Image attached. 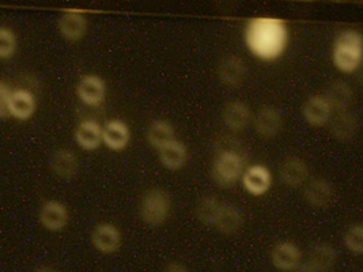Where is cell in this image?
<instances>
[{
	"instance_id": "obj_1",
	"label": "cell",
	"mask_w": 363,
	"mask_h": 272,
	"mask_svg": "<svg viewBox=\"0 0 363 272\" xmlns=\"http://www.w3.org/2000/svg\"><path fill=\"white\" fill-rule=\"evenodd\" d=\"M244 40L252 56L262 62H275L289 47V26L279 18H252L245 26Z\"/></svg>"
},
{
	"instance_id": "obj_2",
	"label": "cell",
	"mask_w": 363,
	"mask_h": 272,
	"mask_svg": "<svg viewBox=\"0 0 363 272\" xmlns=\"http://www.w3.org/2000/svg\"><path fill=\"white\" fill-rule=\"evenodd\" d=\"M362 60V34L354 29L337 34L332 48V62L335 67L343 74H354L361 67Z\"/></svg>"
},
{
	"instance_id": "obj_3",
	"label": "cell",
	"mask_w": 363,
	"mask_h": 272,
	"mask_svg": "<svg viewBox=\"0 0 363 272\" xmlns=\"http://www.w3.org/2000/svg\"><path fill=\"white\" fill-rule=\"evenodd\" d=\"M172 214L170 195L162 188H151L146 191L139 203V217L149 227L165 225Z\"/></svg>"
},
{
	"instance_id": "obj_4",
	"label": "cell",
	"mask_w": 363,
	"mask_h": 272,
	"mask_svg": "<svg viewBox=\"0 0 363 272\" xmlns=\"http://www.w3.org/2000/svg\"><path fill=\"white\" fill-rule=\"evenodd\" d=\"M242 155L234 150H225L215 158L213 177L219 187L228 188L237 184L245 170Z\"/></svg>"
},
{
	"instance_id": "obj_5",
	"label": "cell",
	"mask_w": 363,
	"mask_h": 272,
	"mask_svg": "<svg viewBox=\"0 0 363 272\" xmlns=\"http://www.w3.org/2000/svg\"><path fill=\"white\" fill-rule=\"evenodd\" d=\"M123 242L120 230L113 223L102 222L97 225L91 233V244L102 255L116 254Z\"/></svg>"
},
{
	"instance_id": "obj_6",
	"label": "cell",
	"mask_w": 363,
	"mask_h": 272,
	"mask_svg": "<svg viewBox=\"0 0 363 272\" xmlns=\"http://www.w3.org/2000/svg\"><path fill=\"white\" fill-rule=\"evenodd\" d=\"M84 13H86L84 10H79V8H68L62 14L57 28L67 41H71V42L81 41L87 33L89 23L84 17Z\"/></svg>"
},
{
	"instance_id": "obj_7",
	"label": "cell",
	"mask_w": 363,
	"mask_h": 272,
	"mask_svg": "<svg viewBox=\"0 0 363 272\" xmlns=\"http://www.w3.org/2000/svg\"><path fill=\"white\" fill-rule=\"evenodd\" d=\"M241 183L249 195L263 196L272 187V174L264 165H250L244 170Z\"/></svg>"
},
{
	"instance_id": "obj_8",
	"label": "cell",
	"mask_w": 363,
	"mask_h": 272,
	"mask_svg": "<svg viewBox=\"0 0 363 272\" xmlns=\"http://www.w3.org/2000/svg\"><path fill=\"white\" fill-rule=\"evenodd\" d=\"M301 261L302 252L293 241H279L271 251V263L279 271H294Z\"/></svg>"
},
{
	"instance_id": "obj_9",
	"label": "cell",
	"mask_w": 363,
	"mask_h": 272,
	"mask_svg": "<svg viewBox=\"0 0 363 272\" xmlns=\"http://www.w3.org/2000/svg\"><path fill=\"white\" fill-rule=\"evenodd\" d=\"M253 127L259 135L267 139H272L279 135L283 128V116L281 110L271 105H265L260 108L253 118Z\"/></svg>"
},
{
	"instance_id": "obj_10",
	"label": "cell",
	"mask_w": 363,
	"mask_h": 272,
	"mask_svg": "<svg viewBox=\"0 0 363 272\" xmlns=\"http://www.w3.org/2000/svg\"><path fill=\"white\" fill-rule=\"evenodd\" d=\"M218 79L225 86L237 87L242 85L247 76V64L240 56L229 55L219 60L216 67Z\"/></svg>"
},
{
	"instance_id": "obj_11",
	"label": "cell",
	"mask_w": 363,
	"mask_h": 272,
	"mask_svg": "<svg viewBox=\"0 0 363 272\" xmlns=\"http://www.w3.org/2000/svg\"><path fill=\"white\" fill-rule=\"evenodd\" d=\"M106 84L99 75H84L77 86L78 98L87 106H99L106 98Z\"/></svg>"
},
{
	"instance_id": "obj_12",
	"label": "cell",
	"mask_w": 363,
	"mask_h": 272,
	"mask_svg": "<svg viewBox=\"0 0 363 272\" xmlns=\"http://www.w3.org/2000/svg\"><path fill=\"white\" fill-rule=\"evenodd\" d=\"M131 140V131L125 121L109 120L102 127V143L112 152H123Z\"/></svg>"
},
{
	"instance_id": "obj_13",
	"label": "cell",
	"mask_w": 363,
	"mask_h": 272,
	"mask_svg": "<svg viewBox=\"0 0 363 272\" xmlns=\"http://www.w3.org/2000/svg\"><path fill=\"white\" fill-rule=\"evenodd\" d=\"M311 170L308 164L298 157H289L283 161L279 178L286 187L299 188L309 181Z\"/></svg>"
},
{
	"instance_id": "obj_14",
	"label": "cell",
	"mask_w": 363,
	"mask_h": 272,
	"mask_svg": "<svg viewBox=\"0 0 363 272\" xmlns=\"http://www.w3.org/2000/svg\"><path fill=\"white\" fill-rule=\"evenodd\" d=\"M302 116L312 127H324L332 119L333 110L323 94H315L303 103Z\"/></svg>"
},
{
	"instance_id": "obj_15",
	"label": "cell",
	"mask_w": 363,
	"mask_h": 272,
	"mask_svg": "<svg viewBox=\"0 0 363 272\" xmlns=\"http://www.w3.org/2000/svg\"><path fill=\"white\" fill-rule=\"evenodd\" d=\"M244 226V215L240 208L231 204L222 203L215 217L213 227L225 236L237 234Z\"/></svg>"
},
{
	"instance_id": "obj_16",
	"label": "cell",
	"mask_w": 363,
	"mask_h": 272,
	"mask_svg": "<svg viewBox=\"0 0 363 272\" xmlns=\"http://www.w3.org/2000/svg\"><path fill=\"white\" fill-rule=\"evenodd\" d=\"M222 120L231 132H241L252 121V110L245 102H228L222 110Z\"/></svg>"
},
{
	"instance_id": "obj_17",
	"label": "cell",
	"mask_w": 363,
	"mask_h": 272,
	"mask_svg": "<svg viewBox=\"0 0 363 272\" xmlns=\"http://www.w3.org/2000/svg\"><path fill=\"white\" fill-rule=\"evenodd\" d=\"M69 221V214L66 205L57 200H48L40 210V222L50 232L65 229Z\"/></svg>"
},
{
	"instance_id": "obj_18",
	"label": "cell",
	"mask_w": 363,
	"mask_h": 272,
	"mask_svg": "<svg viewBox=\"0 0 363 272\" xmlns=\"http://www.w3.org/2000/svg\"><path fill=\"white\" fill-rule=\"evenodd\" d=\"M35 108H37V100L30 90L28 89L13 90L10 103H9V110L11 118L22 120V121L29 120L33 116Z\"/></svg>"
},
{
	"instance_id": "obj_19",
	"label": "cell",
	"mask_w": 363,
	"mask_h": 272,
	"mask_svg": "<svg viewBox=\"0 0 363 272\" xmlns=\"http://www.w3.org/2000/svg\"><path fill=\"white\" fill-rule=\"evenodd\" d=\"M333 193V186L327 178H313L306 183L303 198L312 207L324 208L332 203Z\"/></svg>"
},
{
	"instance_id": "obj_20",
	"label": "cell",
	"mask_w": 363,
	"mask_h": 272,
	"mask_svg": "<svg viewBox=\"0 0 363 272\" xmlns=\"http://www.w3.org/2000/svg\"><path fill=\"white\" fill-rule=\"evenodd\" d=\"M75 140L83 150H97L102 144V125L97 120H83L75 130Z\"/></svg>"
},
{
	"instance_id": "obj_21",
	"label": "cell",
	"mask_w": 363,
	"mask_h": 272,
	"mask_svg": "<svg viewBox=\"0 0 363 272\" xmlns=\"http://www.w3.org/2000/svg\"><path fill=\"white\" fill-rule=\"evenodd\" d=\"M161 164L169 170H180L188 162V149L182 140H172L158 150Z\"/></svg>"
},
{
	"instance_id": "obj_22",
	"label": "cell",
	"mask_w": 363,
	"mask_h": 272,
	"mask_svg": "<svg viewBox=\"0 0 363 272\" xmlns=\"http://www.w3.org/2000/svg\"><path fill=\"white\" fill-rule=\"evenodd\" d=\"M50 169L57 177L69 180L79 170V159L74 152L60 149L50 158Z\"/></svg>"
},
{
	"instance_id": "obj_23",
	"label": "cell",
	"mask_w": 363,
	"mask_h": 272,
	"mask_svg": "<svg viewBox=\"0 0 363 272\" xmlns=\"http://www.w3.org/2000/svg\"><path fill=\"white\" fill-rule=\"evenodd\" d=\"M330 121V134L333 135L335 139L340 140V142H347L350 139H352L357 135L358 131V119L354 113H351L350 110L346 112H339L336 113V116Z\"/></svg>"
},
{
	"instance_id": "obj_24",
	"label": "cell",
	"mask_w": 363,
	"mask_h": 272,
	"mask_svg": "<svg viewBox=\"0 0 363 272\" xmlns=\"http://www.w3.org/2000/svg\"><path fill=\"white\" fill-rule=\"evenodd\" d=\"M174 127L170 121L164 119L154 120L150 123L149 128L146 131V139L150 146L160 150L162 146L170 143L176 137Z\"/></svg>"
},
{
	"instance_id": "obj_25",
	"label": "cell",
	"mask_w": 363,
	"mask_h": 272,
	"mask_svg": "<svg viewBox=\"0 0 363 272\" xmlns=\"http://www.w3.org/2000/svg\"><path fill=\"white\" fill-rule=\"evenodd\" d=\"M323 96L327 98V101L330 102L332 110L336 113L346 112L348 110L350 105L352 103L351 87L340 81L330 84V87L327 89V93Z\"/></svg>"
},
{
	"instance_id": "obj_26",
	"label": "cell",
	"mask_w": 363,
	"mask_h": 272,
	"mask_svg": "<svg viewBox=\"0 0 363 272\" xmlns=\"http://www.w3.org/2000/svg\"><path fill=\"white\" fill-rule=\"evenodd\" d=\"M318 272H328L335 267L337 252L330 244H317L306 259Z\"/></svg>"
},
{
	"instance_id": "obj_27",
	"label": "cell",
	"mask_w": 363,
	"mask_h": 272,
	"mask_svg": "<svg viewBox=\"0 0 363 272\" xmlns=\"http://www.w3.org/2000/svg\"><path fill=\"white\" fill-rule=\"evenodd\" d=\"M220 204H222V202L215 196L201 198L196 204V208H195V215H196L198 221L204 226L213 227L215 217L218 214V210H219Z\"/></svg>"
},
{
	"instance_id": "obj_28",
	"label": "cell",
	"mask_w": 363,
	"mask_h": 272,
	"mask_svg": "<svg viewBox=\"0 0 363 272\" xmlns=\"http://www.w3.org/2000/svg\"><path fill=\"white\" fill-rule=\"evenodd\" d=\"M345 245L347 249L355 256L363 252V226L361 223L351 225L345 233Z\"/></svg>"
},
{
	"instance_id": "obj_29",
	"label": "cell",
	"mask_w": 363,
	"mask_h": 272,
	"mask_svg": "<svg viewBox=\"0 0 363 272\" xmlns=\"http://www.w3.org/2000/svg\"><path fill=\"white\" fill-rule=\"evenodd\" d=\"M17 35L7 28H0V59H10L17 51Z\"/></svg>"
},
{
	"instance_id": "obj_30",
	"label": "cell",
	"mask_w": 363,
	"mask_h": 272,
	"mask_svg": "<svg viewBox=\"0 0 363 272\" xmlns=\"http://www.w3.org/2000/svg\"><path fill=\"white\" fill-rule=\"evenodd\" d=\"M13 94L11 86L7 85L6 82L0 81V119H7L10 118V110H9V103Z\"/></svg>"
},
{
	"instance_id": "obj_31",
	"label": "cell",
	"mask_w": 363,
	"mask_h": 272,
	"mask_svg": "<svg viewBox=\"0 0 363 272\" xmlns=\"http://www.w3.org/2000/svg\"><path fill=\"white\" fill-rule=\"evenodd\" d=\"M162 272H189L188 267L180 261H172L166 266Z\"/></svg>"
},
{
	"instance_id": "obj_32",
	"label": "cell",
	"mask_w": 363,
	"mask_h": 272,
	"mask_svg": "<svg viewBox=\"0 0 363 272\" xmlns=\"http://www.w3.org/2000/svg\"><path fill=\"white\" fill-rule=\"evenodd\" d=\"M291 272H318L315 268H314L313 266L308 261V260H303V261H301L299 264H298L297 268L294 270V271Z\"/></svg>"
},
{
	"instance_id": "obj_33",
	"label": "cell",
	"mask_w": 363,
	"mask_h": 272,
	"mask_svg": "<svg viewBox=\"0 0 363 272\" xmlns=\"http://www.w3.org/2000/svg\"><path fill=\"white\" fill-rule=\"evenodd\" d=\"M34 272H57L56 270H53V268H50V267H38L37 270Z\"/></svg>"
}]
</instances>
